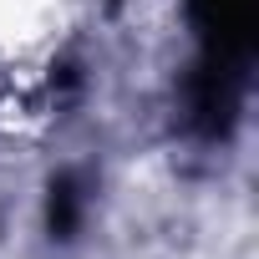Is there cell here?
Returning a JSON list of instances; mask_svg holds the SVG:
<instances>
[{"label":"cell","mask_w":259,"mask_h":259,"mask_svg":"<svg viewBox=\"0 0 259 259\" xmlns=\"http://www.w3.org/2000/svg\"><path fill=\"white\" fill-rule=\"evenodd\" d=\"M244 102V66L239 61H213L203 56L193 81H188V117L203 138H224Z\"/></svg>","instance_id":"cell-1"},{"label":"cell","mask_w":259,"mask_h":259,"mask_svg":"<svg viewBox=\"0 0 259 259\" xmlns=\"http://www.w3.org/2000/svg\"><path fill=\"white\" fill-rule=\"evenodd\" d=\"M203 31V56L249 66L254 51V0H188Z\"/></svg>","instance_id":"cell-2"},{"label":"cell","mask_w":259,"mask_h":259,"mask_svg":"<svg viewBox=\"0 0 259 259\" xmlns=\"http://www.w3.org/2000/svg\"><path fill=\"white\" fill-rule=\"evenodd\" d=\"M81 203H87L81 178H76V173H61V178L51 183V203H46V224H51L56 239H71V234H76V224H81Z\"/></svg>","instance_id":"cell-3"},{"label":"cell","mask_w":259,"mask_h":259,"mask_svg":"<svg viewBox=\"0 0 259 259\" xmlns=\"http://www.w3.org/2000/svg\"><path fill=\"white\" fill-rule=\"evenodd\" d=\"M81 81V71H76V61H61L56 71H51V92H71Z\"/></svg>","instance_id":"cell-4"}]
</instances>
